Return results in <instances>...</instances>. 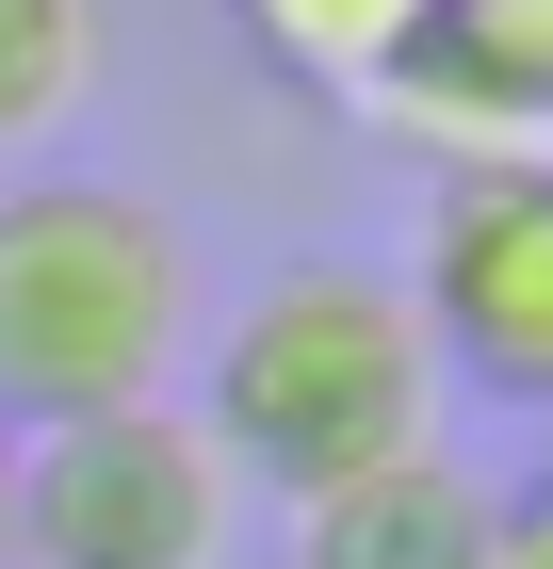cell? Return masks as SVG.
<instances>
[{
  "label": "cell",
  "instance_id": "cell-6",
  "mask_svg": "<svg viewBox=\"0 0 553 569\" xmlns=\"http://www.w3.org/2000/svg\"><path fill=\"white\" fill-rule=\"evenodd\" d=\"M488 553H505V488H472L440 439L294 505V569H488Z\"/></svg>",
  "mask_w": 553,
  "mask_h": 569
},
{
  "label": "cell",
  "instance_id": "cell-1",
  "mask_svg": "<svg viewBox=\"0 0 553 569\" xmlns=\"http://www.w3.org/2000/svg\"><path fill=\"white\" fill-rule=\"evenodd\" d=\"M213 456L260 488H342L375 456H424L440 439V342L407 277H358V261H277L213 342Z\"/></svg>",
  "mask_w": 553,
  "mask_h": 569
},
{
  "label": "cell",
  "instance_id": "cell-4",
  "mask_svg": "<svg viewBox=\"0 0 553 569\" xmlns=\"http://www.w3.org/2000/svg\"><path fill=\"white\" fill-rule=\"evenodd\" d=\"M424 342L456 358L472 391L553 407V147L521 163H456L424 196V261H407Z\"/></svg>",
  "mask_w": 553,
  "mask_h": 569
},
{
  "label": "cell",
  "instance_id": "cell-2",
  "mask_svg": "<svg viewBox=\"0 0 553 569\" xmlns=\"http://www.w3.org/2000/svg\"><path fill=\"white\" fill-rule=\"evenodd\" d=\"M196 326V261L130 179H0V423H98L164 407Z\"/></svg>",
  "mask_w": 553,
  "mask_h": 569
},
{
  "label": "cell",
  "instance_id": "cell-8",
  "mask_svg": "<svg viewBox=\"0 0 553 569\" xmlns=\"http://www.w3.org/2000/svg\"><path fill=\"white\" fill-rule=\"evenodd\" d=\"M424 17L440 0H245V33L294 66V82H326V98H375L407 49H424Z\"/></svg>",
  "mask_w": 553,
  "mask_h": 569
},
{
  "label": "cell",
  "instance_id": "cell-9",
  "mask_svg": "<svg viewBox=\"0 0 553 569\" xmlns=\"http://www.w3.org/2000/svg\"><path fill=\"white\" fill-rule=\"evenodd\" d=\"M488 569H553V456L505 488V553H488Z\"/></svg>",
  "mask_w": 553,
  "mask_h": 569
},
{
  "label": "cell",
  "instance_id": "cell-10",
  "mask_svg": "<svg viewBox=\"0 0 553 569\" xmlns=\"http://www.w3.org/2000/svg\"><path fill=\"white\" fill-rule=\"evenodd\" d=\"M0 569H17V439H0Z\"/></svg>",
  "mask_w": 553,
  "mask_h": 569
},
{
  "label": "cell",
  "instance_id": "cell-3",
  "mask_svg": "<svg viewBox=\"0 0 553 569\" xmlns=\"http://www.w3.org/2000/svg\"><path fill=\"white\" fill-rule=\"evenodd\" d=\"M228 456L196 407H98L17 439V569H228Z\"/></svg>",
  "mask_w": 553,
  "mask_h": 569
},
{
  "label": "cell",
  "instance_id": "cell-5",
  "mask_svg": "<svg viewBox=\"0 0 553 569\" xmlns=\"http://www.w3.org/2000/svg\"><path fill=\"white\" fill-rule=\"evenodd\" d=\"M375 114L440 131L456 163H521L553 131V0H440L424 49L375 82Z\"/></svg>",
  "mask_w": 553,
  "mask_h": 569
},
{
  "label": "cell",
  "instance_id": "cell-7",
  "mask_svg": "<svg viewBox=\"0 0 553 569\" xmlns=\"http://www.w3.org/2000/svg\"><path fill=\"white\" fill-rule=\"evenodd\" d=\"M98 66H115V17L98 0H0V163L66 131L98 98Z\"/></svg>",
  "mask_w": 553,
  "mask_h": 569
}]
</instances>
